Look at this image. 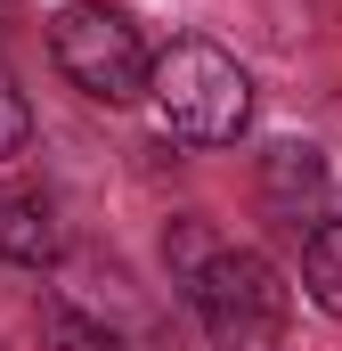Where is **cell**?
I'll return each mask as SVG.
<instances>
[{"label": "cell", "mask_w": 342, "mask_h": 351, "mask_svg": "<svg viewBox=\"0 0 342 351\" xmlns=\"http://www.w3.org/2000/svg\"><path fill=\"white\" fill-rule=\"evenodd\" d=\"M33 335H41V351H122V335L106 319H90L82 302H57V294L33 311Z\"/></svg>", "instance_id": "8992f818"}, {"label": "cell", "mask_w": 342, "mask_h": 351, "mask_svg": "<svg viewBox=\"0 0 342 351\" xmlns=\"http://www.w3.org/2000/svg\"><path fill=\"white\" fill-rule=\"evenodd\" d=\"M66 254V229H57V204L41 188H0V262L16 269H49Z\"/></svg>", "instance_id": "5b68a950"}, {"label": "cell", "mask_w": 342, "mask_h": 351, "mask_svg": "<svg viewBox=\"0 0 342 351\" xmlns=\"http://www.w3.org/2000/svg\"><path fill=\"white\" fill-rule=\"evenodd\" d=\"M310 294H318V311L342 319V221L310 229Z\"/></svg>", "instance_id": "52a82bcc"}, {"label": "cell", "mask_w": 342, "mask_h": 351, "mask_svg": "<svg viewBox=\"0 0 342 351\" xmlns=\"http://www.w3.org/2000/svg\"><path fill=\"white\" fill-rule=\"evenodd\" d=\"M25 139H33V106H25V90L8 82V66H0V164L25 156Z\"/></svg>", "instance_id": "9c48e42d"}, {"label": "cell", "mask_w": 342, "mask_h": 351, "mask_svg": "<svg viewBox=\"0 0 342 351\" xmlns=\"http://www.w3.org/2000/svg\"><path fill=\"white\" fill-rule=\"evenodd\" d=\"M0 25H8V0H0Z\"/></svg>", "instance_id": "30bf717a"}, {"label": "cell", "mask_w": 342, "mask_h": 351, "mask_svg": "<svg viewBox=\"0 0 342 351\" xmlns=\"http://www.w3.org/2000/svg\"><path fill=\"white\" fill-rule=\"evenodd\" d=\"M147 90H155L163 123L179 139H196V147H228V139L253 123V82H245V66H237L228 49H212V41H171L163 58L147 66Z\"/></svg>", "instance_id": "6da1fadb"}, {"label": "cell", "mask_w": 342, "mask_h": 351, "mask_svg": "<svg viewBox=\"0 0 342 351\" xmlns=\"http://www.w3.org/2000/svg\"><path fill=\"white\" fill-rule=\"evenodd\" d=\"M187 302H196L204 335H212L220 351H269L277 335H285V319H293L285 278L261 262L253 245H220L212 262L187 278Z\"/></svg>", "instance_id": "7a4b0ae2"}, {"label": "cell", "mask_w": 342, "mask_h": 351, "mask_svg": "<svg viewBox=\"0 0 342 351\" xmlns=\"http://www.w3.org/2000/svg\"><path fill=\"white\" fill-rule=\"evenodd\" d=\"M326 204H334V172H326L318 147L285 139V147L261 156V213H269L285 237H310V229L326 221Z\"/></svg>", "instance_id": "277c9868"}, {"label": "cell", "mask_w": 342, "mask_h": 351, "mask_svg": "<svg viewBox=\"0 0 342 351\" xmlns=\"http://www.w3.org/2000/svg\"><path fill=\"white\" fill-rule=\"evenodd\" d=\"M163 254H171V278L187 286L196 269H204V262H212V254H220V237H212V221H196V213H187V221H171Z\"/></svg>", "instance_id": "ba28073f"}, {"label": "cell", "mask_w": 342, "mask_h": 351, "mask_svg": "<svg viewBox=\"0 0 342 351\" xmlns=\"http://www.w3.org/2000/svg\"><path fill=\"white\" fill-rule=\"evenodd\" d=\"M49 49H57L66 82L82 98H98V106H131L147 90V66H155L147 41H139V25L122 8H66L57 33H49Z\"/></svg>", "instance_id": "3957f363"}]
</instances>
